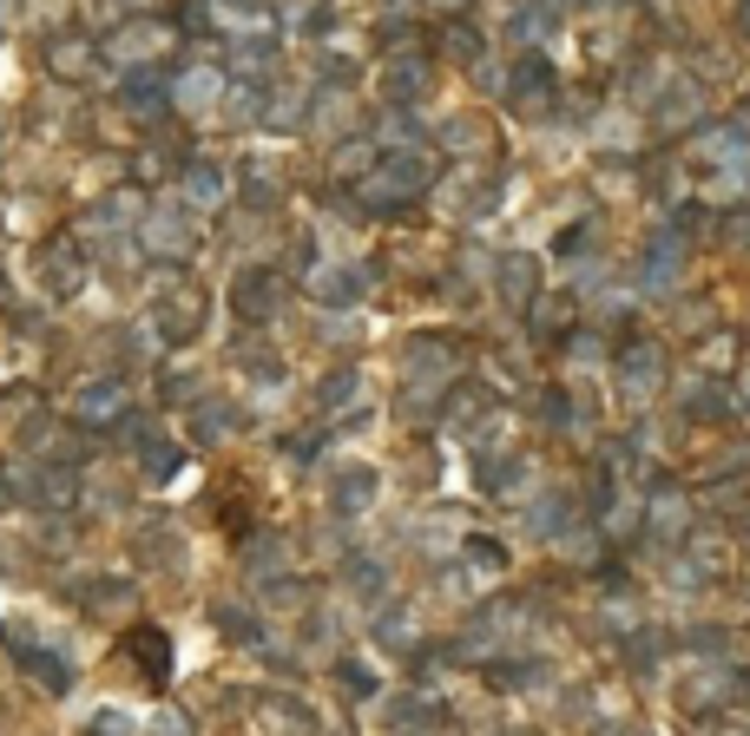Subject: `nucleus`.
Returning <instances> with one entry per match:
<instances>
[{"label":"nucleus","instance_id":"nucleus-13","mask_svg":"<svg viewBox=\"0 0 750 736\" xmlns=\"http://www.w3.org/2000/svg\"><path fill=\"white\" fill-rule=\"evenodd\" d=\"M7 652H13V665H20L46 698H66V691H72V665H66L53 645H40V638H7Z\"/></svg>","mask_w":750,"mask_h":736},{"label":"nucleus","instance_id":"nucleus-28","mask_svg":"<svg viewBox=\"0 0 750 736\" xmlns=\"http://www.w3.org/2000/svg\"><path fill=\"white\" fill-rule=\"evenodd\" d=\"M237 369H244V375H250L257 388H277V382H283V355H277V349H270L264 336L250 342V329H244V342H237Z\"/></svg>","mask_w":750,"mask_h":736},{"label":"nucleus","instance_id":"nucleus-44","mask_svg":"<svg viewBox=\"0 0 750 736\" xmlns=\"http://www.w3.org/2000/svg\"><path fill=\"white\" fill-rule=\"evenodd\" d=\"M290 20H296V26H310V33H329V20H336V13H329L323 0H310V7H296Z\"/></svg>","mask_w":750,"mask_h":736},{"label":"nucleus","instance_id":"nucleus-17","mask_svg":"<svg viewBox=\"0 0 750 736\" xmlns=\"http://www.w3.org/2000/svg\"><path fill=\"white\" fill-rule=\"evenodd\" d=\"M547 99H553V66H547L540 53H520L514 72H507V105H514V112H540Z\"/></svg>","mask_w":750,"mask_h":736},{"label":"nucleus","instance_id":"nucleus-3","mask_svg":"<svg viewBox=\"0 0 750 736\" xmlns=\"http://www.w3.org/2000/svg\"><path fill=\"white\" fill-rule=\"evenodd\" d=\"M13 500H26V507L46 513V520H66V513L86 500V474H79L72 461H26V467L13 474Z\"/></svg>","mask_w":750,"mask_h":736},{"label":"nucleus","instance_id":"nucleus-45","mask_svg":"<svg viewBox=\"0 0 750 736\" xmlns=\"http://www.w3.org/2000/svg\"><path fill=\"white\" fill-rule=\"evenodd\" d=\"M593 736H646V731H639V724H600Z\"/></svg>","mask_w":750,"mask_h":736},{"label":"nucleus","instance_id":"nucleus-35","mask_svg":"<svg viewBox=\"0 0 750 736\" xmlns=\"http://www.w3.org/2000/svg\"><path fill=\"white\" fill-rule=\"evenodd\" d=\"M441 53H448V59H461V66H481V53H488V46H481V26L455 20V26L441 33Z\"/></svg>","mask_w":750,"mask_h":736},{"label":"nucleus","instance_id":"nucleus-21","mask_svg":"<svg viewBox=\"0 0 750 736\" xmlns=\"http://www.w3.org/2000/svg\"><path fill=\"white\" fill-rule=\"evenodd\" d=\"M494 211H501V171H468V178L455 184V217L488 224Z\"/></svg>","mask_w":750,"mask_h":736},{"label":"nucleus","instance_id":"nucleus-40","mask_svg":"<svg viewBox=\"0 0 750 736\" xmlns=\"http://www.w3.org/2000/svg\"><path fill=\"white\" fill-rule=\"evenodd\" d=\"M619 369H626V375H619V382H626V395H646V388L659 382V362H652V349H633Z\"/></svg>","mask_w":750,"mask_h":736},{"label":"nucleus","instance_id":"nucleus-15","mask_svg":"<svg viewBox=\"0 0 750 736\" xmlns=\"http://www.w3.org/2000/svg\"><path fill=\"white\" fill-rule=\"evenodd\" d=\"M257 724L270 736H323L316 711H310L303 698H290V691H264V698H257Z\"/></svg>","mask_w":750,"mask_h":736},{"label":"nucleus","instance_id":"nucleus-49","mask_svg":"<svg viewBox=\"0 0 750 736\" xmlns=\"http://www.w3.org/2000/svg\"><path fill=\"white\" fill-rule=\"evenodd\" d=\"M0 638H7V632H0Z\"/></svg>","mask_w":750,"mask_h":736},{"label":"nucleus","instance_id":"nucleus-16","mask_svg":"<svg viewBox=\"0 0 750 736\" xmlns=\"http://www.w3.org/2000/svg\"><path fill=\"white\" fill-rule=\"evenodd\" d=\"M224 66H178L171 72V105L178 112H204V105H224Z\"/></svg>","mask_w":750,"mask_h":736},{"label":"nucleus","instance_id":"nucleus-29","mask_svg":"<svg viewBox=\"0 0 750 736\" xmlns=\"http://www.w3.org/2000/svg\"><path fill=\"white\" fill-rule=\"evenodd\" d=\"M349 401H362V369H356V362H343V369H329V375L316 382V408H323V415H343Z\"/></svg>","mask_w":750,"mask_h":736},{"label":"nucleus","instance_id":"nucleus-42","mask_svg":"<svg viewBox=\"0 0 750 736\" xmlns=\"http://www.w3.org/2000/svg\"><path fill=\"white\" fill-rule=\"evenodd\" d=\"M79 736H132V717H125V711H92V717L79 724Z\"/></svg>","mask_w":750,"mask_h":736},{"label":"nucleus","instance_id":"nucleus-10","mask_svg":"<svg viewBox=\"0 0 750 736\" xmlns=\"http://www.w3.org/2000/svg\"><path fill=\"white\" fill-rule=\"evenodd\" d=\"M389 724H395V736H448V731H455V711H448L441 691L415 684L402 704H389Z\"/></svg>","mask_w":750,"mask_h":736},{"label":"nucleus","instance_id":"nucleus-36","mask_svg":"<svg viewBox=\"0 0 750 736\" xmlns=\"http://www.w3.org/2000/svg\"><path fill=\"white\" fill-rule=\"evenodd\" d=\"M79 605H86V612H119V605H132V579H99V586H79Z\"/></svg>","mask_w":750,"mask_h":736},{"label":"nucleus","instance_id":"nucleus-41","mask_svg":"<svg viewBox=\"0 0 750 736\" xmlns=\"http://www.w3.org/2000/svg\"><path fill=\"white\" fill-rule=\"evenodd\" d=\"M540 421H547V428H573V395H567V388H547V395H540Z\"/></svg>","mask_w":750,"mask_h":736},{"label":"nucleus","instance_id":"nucleus-18","mask_svg":"<svg viewBox=\"0 0 750 736\" xmlns=\"http://www.w3.org/2000/svg\"><path fill=\"white\" fill-rule=\"evenodd\" d=\"M119 105H125L132 118H165V112H178V105H171V72H125Z\"/></svg>","mask_w":750,"mask_h":736},{"label":"nucleus","instance_id":"nucleus-39","mask_svg":"<svg viewBox=\"0 0 750 736\" xmlns=\"http://www.w3.org/2000/svg\"><path fill=\"white\" fill-rule=\"evenodd\" d=\"M231 53H237V59H231V72H257V79H264V72H270V59H277V46H270V39H237Z\"/></svg>","mask_w":750,"mask_h":736},{"label":"nucleus","instance_id":"nucleus-38","mask_svg":"<svg viewBox=\"0 0 750 736\" xmlns=\"http://www.w3.org/2000/svg\"><path fill=\"white\" fill-rule=\"evenodd\" d=\"M329 434H336V421H316V428H303V434H290V441H283V454L310 467V461H316V454L329 448Z\"/></svg>","mask_w":750,"mask_h":736},{"label":"nucleus","instance_id":"nucleus-2","mask_svg":"<svg viewBox=\"0 0 750 736\" xmlns=\"http://www.w3.org/2000/svg\"><path fill=\"white\" fill-rule=\"evenodd\" d=\"M138 250H145V263H165V270H184L191 257H198V224H191V211L171 197V204H152L145 197V211H138Z\"/></svg>","mask_w":750,"mask_h":736},{"label":"nucleus","instance_id":"nucleus-46","mask_svg":"<svg viewBox=\"0 0 750 736\" xmlns=\"http://www.w3.org/2000/svg\"><path fill=\"white\" fill-rule=\"evenodd\" d=\"M428 7H435V13H468L474 0H428Z\"/></svg>","mask_w":750,"mask_h":736},{"label":"nucleus","instance_id":"nucleus-37","mask_svg":"<svg viewBox=\"0 0 750 736\" xmlns=\"http://www.w3.org/2000/svg\"><path fill=\"white\" fill-rule=\"evenodd\" d=\"M567 513H573V507H567V500H560V494H540V500H534V507H527V533H540V540H553V533H560V520H567Z\"/></svg>","mask_w":750,"mask_h":736},{"label":"nucleus","instance_id":"nucleus-25","mask_svg":"<svg viewBox=\"0 0 750 736\" xmlns=\"http://www.w3.org/2000/svg\"><path fill=\"white\" fill-rule=\"evenodd\" d=\"M231 434H237V408L217 401V395H198V401H191V441H198V448H217V441H231Z\"/></svg>","mask_w":750,"mask_h":736},{"label":"nucleus","instance_id":"nucleus-14","mask_svg":"<svg viewBox=\"0 0 750 736\" xmlns=\"http://www.w3.org/2000/svg\"><path fill=\"white\" fill-rule=\"evenodd\" d=\"M494 296L520 316V309H534L540 303V263L527 257V250H507V257H494Z\"/></svg>","mask_w":750,"mask_h":736},{"label":"nucleus","instance_id":"nucleus-31","mask_svg":"<svg viewBox=\"0 0 750 736\" xmlns=\"http://www.w3.org/2000/svg\"><path fill=\"white\" fill-rule=\"evenodd\" d=\"M224 105H231V125H270V86L264 79L257 86H231Z\"/></svg>","mask_w":750,"mask_h":736},{"label":"nucleus","instance_id":"nucleus-5","mask_svg":"<svg viewBox=\"0 0 750 736\" xmlns=\"http://www.w3.org/2000/svg\"><path fill=\"white\" fill-rule=\"evenodd\" d=\"M138 408H132V382L125 375H86L79 388H72V428H99V434H119L125 421H132Z\"/></svg>","mask_w":750,"mask_h":736},{"label":"nucleus","instance_id":"nucleus-43","mask_svg":"<svg viewBox=\"0 0 750 736\" xmlns=\"http://www.w3.org/2000/svg\"><path fill=\"white\" fill-rule=\"evenodd\" d=\"M652 526H659V533H685V500H679V494H672V500L659 494V500H652Z\"/></svg>","mask_w":750,"mask_h":736},{"label":"nucleus","instance_id":"nucleus-22","mask_svg":"<svg viewBox=\"0 0 750 736\" xmlns=\"http://www.w3.org/2000/svg\"><path fill=\"white\" fill-rule=\"evenodd\" d=\"M376 645H382L389 658H415V652H422L428 638L415 632V612H408V605L395 599V605H382V612H376Z\"/></svg>","mask_w":750,"mask_h":736},{"label":"nucleus","instance_id":"nucleus-6","mask_svg":"<svg viewBox=\"0 0 750 736\" xmlns=\"http://www.w3.org/2000/svg\"><path fill=\"white\" fill-rule=\"evenodd\" d=\"M86 276H92L86 244H79L72 230H53V237L40 244V290H46V296H59V303H72V296L86 290Z\"/></svg>","mask_w":750,"mask_h":736},{"label":"nucleus","instance_id":"nucleus-24","mask_svg":"<svg viewBox=\"0 0 750 736\" xmlns=\"http://www.w3.org/2000/svg\"><path fill=\"white\" fill-rule=\"evenodd\" d=\"M422 92H428V59L395 53L389 72H382V105H408V99H422Z\"/></svg>","mask_w":750,"mask_h":736},{"label":"nucleus","instance_id":"nucleus-48","mask_svg":"<svg viewBox=\"0 0 750 736\" xmlns=\"http://www.w3.org/2000/svg\"><path fill=\"white\" fill-rule=\"evenodd\" d=\"M501 736H527V731H501Z\"/></svg>","mask_w":750,"mask_h":736},{"label":"nucleus","instance_id":"nucleus-1","mask_svg":"<svg viewBox=\"0 0 750 736\" xmlns=\"http://www.w3.org/2000/svg\"><path fill=\"white\" fill-rule=\"evenodd\" d=\"M204 316H211L204 283L191 270H165V283L152 290V309H145V329L158 336V349H191L204 336Z\"/></svg>","mask_w":750,"mask_h":736},{"label":"nucleus","instance_id":"nucleus-9","mask_svg":"<svg viewBox=\"0 0 750 736\" xmlns=\"http://www.w3.org/2000/svg\"><path fill=\"white\" fill-rule=\"evenodd\" d=\"M336 579H343V599H349V605H362V612H382V605H395L389 559H376V553H349Z\"/></svg>","mask_w":750,"mask_h":736},{"label":"nucleus","instance_id":"nucleus-8","mask_svg":"<svg viewBox=\"0 0 750 736\" xmlns=\"http://www.w3.org/2000/svg\"><path fill=\"white\" fill-rule=\"evenodd\" d=\"M171 191H178V204H184V211H198V217H211V211H224V204H231V178H224V165H217V158H184V165H178V178H171Z\"/></svg>","mask_w":750,"mask_h":736},{"label":"nucleus","instance_id":"nucleus-26","mask_svg":"<svg viewBox=\"0 0 750 736\" xmlns=\"http://www.w3.org/2000/svg\"><path fill=\"white\" fill-rule=\"evenodd\" d=\"M92 59H99V53H92V46H86L79 33H59V39L46 46V72H53V79H66V86L92 79Z\"/></svg>","mask_w":750,"mask_h":736},{"label":"nucleus","instance_id":"nucleus-19","mask_svg":"<svg viewBox=\"0 0 750 736\" xmlns=\"http://www.w3.org/2000/svg\"><path fill=\"white\" fill-rule=\"evenodd\" d=\"M132 553H138L145 573H171V566L184 559V533H178L171 520H145V526L132 533Z\"/></svg>","mask_w":750,"mask_h":736},{"label":"nucleus","instance_id":"nucleus-23","mask_svg":"<svg viewBox=\"0 0 750 736\" xmlns=\"http://www.w3.org/2000/svg\"><path fill=\"white\" fill-rule=\"evenodd\" d=\"M165 39H171L165 26H138V20H132V26H119V33L105 39V53H112L119 66H132V72H138V66H152V59H158V46H165Z\"/></svg>","mask_w":750,"mask_h":736},{"label":"nucleus","instance_id":"nucleus-32","mask_svg":"<svg viewBox=\"0 0 750 736\" xmlns=\"http://www.w3.org/2000/svg\"><path fill=\"white\" fill-rule=\"evenodd\" d=\"M481 671H488V691H527L534 678H547L540 658H494V665H481Z\"/></svg>","mask_w":750,"mask_h":736},{"label":"nucleus","instance_id":"nucleus-11","mask_svg":"<svg viewBox=\"0 0 750 736\" xmlns=\"http://www.w3.org/2000/svg\"><path fill=\"white\" fill-rule=\"evenodd\" d=\"M125 652H132L145 691H171L178 658H171V632H165V625H132V632H125Z\"/></svg>","mask_w":750,"mask_h":736},{"label":"nucleus","instance_id":"nucleus-20","mask_svg":"<svg viewBox=\"0 0 750 736\" xmlns=\"http://www.w3.org/2000/svg\"><path fill=\"white\" fill-rule=\"evenodd\" d=\"M244 573H250V586L283 579V573H290V540H283V533H270V526H257V533L244 540Z\"/></svg>","mask_w":750,"mask_h":736},{"label":"nucleus","instance_id":"nucleus-33","mask_svg":"<svg viewBox=\"0 0 750 736\" xmlns=\"http://www.w3.org/2000/svg\"><path fill=\"white\" fill-rule=\"evenodd\" d=\"M336 691H343L349 704H376V698H382V678H376L362 658H336Z\"/></svg>","mask_w":750,"mask_h":736},{"label":"nucleus","instance_id":"nucleus-30","mask_svg":"<svg viewBox=\"0 0 750 736\" xmlns=\"http://www.w3.org/2000/svg\"><path fill=\"white\" fill-rule=\"evenodd\" d=\"M138 467H145V480H158V487H165V480H171V474L184 467V448H178V441H171V434L158 428V434H152V441L138 448Z\"/></svg>","mask_w":750,"mask_h":736},{"label":"nucleus","instance_id":"nucleus-27","mask_svg":"<svg viewBox=\"0 0 750 736\" xmlns=\"http://www.w3.org/2000/svg\"><path fill=\"white\" fill-rule=\"evenodd\" d=\"M237 191H244V204H250L257 217H270V211L283 204V184L270 178V165H264V158H244V171H237Z\"/></svg>","mask_w":750,"mask_h":736},{"label":"nucleus","instance_id":"nucleus-4","mask_svg":"<svg viewBox=\"0 0 750 736\" xmlns=\"http://www.w3.org/2000/svg\"><path fill=\"white\" fill-rule=\"evenodd\" d=\"M283 303H290V276H283V270L244 263V270L231 276V316H237L244 329H270V322L283 316Z\"/></svg>","mask_w":750,"mask_h":736},{"label":"nucleus","instance_id":"nucleus-12","mask_svg":"<svg viewBox=\"0 0 750 736\" xmlns=\"http://www.w3.org/2000/svg\"><path fill=\"white\" fill-rule=\"evenodd\" d=\"M376 494H382V474H376V467H362V461H343V467L329 474V513H336V520L369 513V507H376Z\"/></svg>","mask_w":750,"mask_h":736},{"label":"nucleus","instance_id":"nucleus-47","mask_svg":"<svg viewBox=\"0 0 750 736\" xmlns=\"http://www.w3.org/2000/svg\"><path fill=\"white\" fill-rule=\"evenodd\" d=\"M0 507H13V474H0Z\"/></svg>","mask_w":750,"mask_h":736},{"label":"nucleus","instance_id":"nucleus-7","mask_svg":"<svg viewBox=\"0 0 750 736\" xmlns=\"http://www.w3.org/2000/svg\"><path fill=\"white\" fill-rule=\"evenodd\" d=\"M369 290H376V263H369V257H362V270H356V263H349V270H343V263H316V270L303 276V296L323 303V309H349V303H362Z\"/></svg>","mask_w":750,"mask_h":736},{"label":"nucleus","instance_id":"nucleus-34","mask_svg":"<svg viewBox=\"0 0 750 736\" xmlns=\"http://www.w3.org/2000/svg\"><path fill=\"white\" fill-rule=\"evenodd\" d=\"M257 592H264V605H277V612H310V605H316L310 579H296V573H283V579H264Z\"/></svg>","mask_w":750,"mask_h":736}]
</instances>
